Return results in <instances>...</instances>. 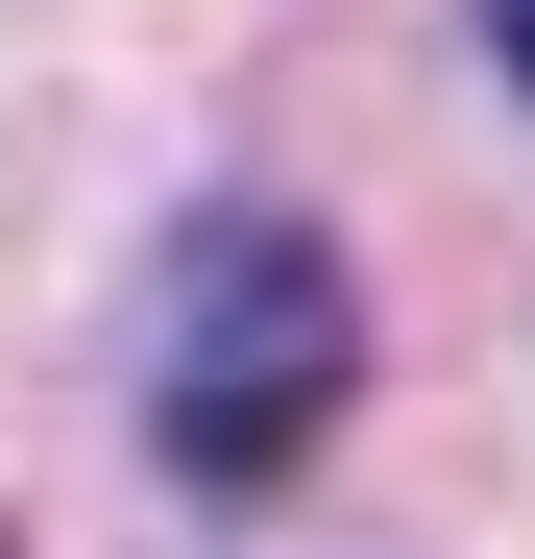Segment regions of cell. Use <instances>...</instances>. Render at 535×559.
I'll use <instances>...</instances> for the list:
<instances>
[{"instance_id": "2", "label": "cell", "mask_w": 535, "mask_h": 559, "mask_svg": "<svg viewBox=\"0 0 535 559\" xmlns=\"http://www.w3.org/2000/svg\"><path fill=\"white\" fill-rule=\"evenodd\" d=\"M487 49H511V98H535V0H487Z\"/></svg>"}, {"instance_id": "1", "label": "cell", "mask_w": 535, "mask_h": 559, "mask_svg": "<svg viewBox=\"0 0 535 559\" xmlns=\"http://www.w3.org/2000/svg\"><path fill=\"white\" fill-rule=\"evenodd\" d=\"M341 390H366V267H341V219L293 195H219V219H170L146 267V438H170V487H293V462L341 438Z\"/></svg>"}]
</instances>
